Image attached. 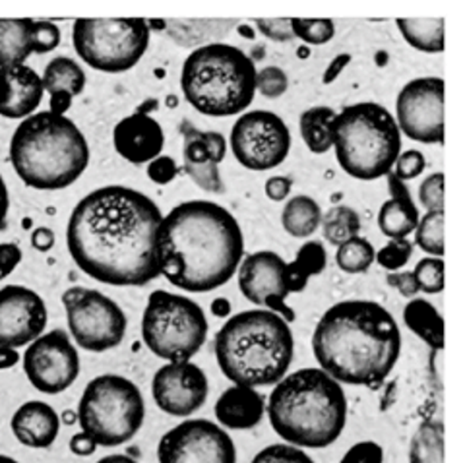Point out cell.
I'll list each match as a JSON object with an SVG mask.
<instances>
[{
    "mask_svg": "<svg viewBox=\"0 0 463 463\" xmlns=\"http://www.w3.org/2000/svg\"><path fill=\"white\" fill-rule=\"evenodd\" d=\"M157 203L140 190L109 184L81 198L66 225V247L91 279L115 288H142L159 278Z\"/></svg>",
    "mask_w": 463,
    "mask_h": 463,
    "instance_id": "cell-1",
    "label": "cell"
},
{
    "mask_svg": "<svg viewBox=\"0 0 463 463\" xmlns=\"http://www.w3.org/2000/svg\"><path fill=\"white\" fill-rule=\"evenodd\" d=\"M244 256L237 217L208 200L175 206L157 227L159 276L186 293H210L229 283Z\"/></svg>",
    "mask_w": 463,
    "mask_h": 463,
    "instance_id": "cell-2",
    "label": "cell"
},
{
    "mask_svg": "<svg viewBox=\"0 0 463 463\" xmlns=\"http://www.w3.org/2000/svg\"><path fill=\"white\" fill-rule=\"evenodd\" d=\"M312 351L320 371L335 383L378 388L400 359L402 332L383 305L351 298L324 312Z\"/></svg>",
    "mask_w": 463,
    "mask_h": 463,
    "instance_id": "cell-3",
    "label": "cell"
},
{
    "mask_svg": "<svg viewBox=\"0 0 463 463\" xmlns=\"http://www.w3.org/2000/svg\"><path fill=\"white\" fill-rule=\"evenodd\" d=\"M271 429L295 448H328L347 425L342 384L320 369H301L276 384L268 400Z\"/></svg>",
    "mask_w": 463,
    "mask_h": 463,
    "instance_id": "cell-4",
    "label": "cell"
},
{
    "mask_svg": "<svg viewBox=\"0 0 463 463\" xmlns=\"http://www.w3.org/2000/svg\"><path fill=\"white\" fill-rule=\"evenodd\" d=\"M215 359L235 386H276L295 355L291 326L266 308L231 317L215 334Z\"/></svg>",
    "mask_w": 463,
    "mask_h": 463,
    "instance_id": "cell-5",
    "label": "cell"
},
{
    "mask_svg": "<svg viewBox=\"0 0 463 463\" xmlns=\"http://www.w3.org/2000/svg\"><path fill=\"white\" fill-rule=\"evenodd\" d=\"M10 161L25 186L62 190L88 169L90 144L74 120L41 111L24 118L14 130Z\"/></svg>",
    "mask_w": 463,
    "mask_h": 463,
    "instance_id": "cell-6",
    "label": "cell"
},
{
    "mask_svg": "<svg viewBox=\"0 0 463 463\" xmlns=\"http://www.w3.org/2000/svg\"><path fill=\"white\" fill-rule=\"evenodd\" d=\"M256 72L247 52L213 41L188 54L181 72V90L198 113L233 117L252 105Z\"/></svg>",
    "mask_w": 463,
    "mask_h": 463,
    "instance_id": "cell-7",
    "label": "cell"
},
{
    "mask_svg": "<svg viewBox=\"0 0 463 463\" xmlns=\"http://www.w3.org/2000/svg\"><path fill=\"white\" fill-rule=\"evenodd\" d=\"M334 147L342 169L359 181L390 175L402 154V132L386 107L363 101L334 118Z\"/></svg>",
    "mask_w": 463,
    "mask_h": 463,
    "instance_id": "cell-8",
    "label": "cell"
},
{
    "mask_svg": "<svg viewBox=\"0 0 463 463\" xmlns=\"http://www.w3.org/2000/svg\"><path fill=\"white\" fill-rule=\"evenodd\" d=\"M81 432L103 448L132 440L144 425L146 403L140 388L118 374L93 378L78 403Z\"/></svg>",
    "mask_w": 463,
    "mask_h": 463,
    "instance_id": "cell-9",
    "label": "cell"
},
{
    "mask_svg": "<svg viewBox=\"0 0 463 463\" xmlns=\"http://www.w3.org/2000/svg\"><path fill=\"white\" fill-rule=\"evenodd\" d=\"M142 339L156 357L167 363H186L208 339L206 312L193 298L157 289L147 298Z\"/></svg>",
    "mask_w": 463,
    "mask_h": 463,
    "instance_id": "cell-10",
    "label": "cell"
},
{
    "mask_svg": "<svg viewBox=\"0 0 463 463\" xmlns=\"http://www.w3.org/2000/svg\"><path fill=\"white\" fill-rule=\"evenodd\" d=\"M149 22L142 18H81L74 22L72 43L93 71L128 72L149 47Z\"/></svg>",
    "mask_w": 463,
    "mask_h": 463,
    "instance_id": "cell-11",
    "label": "cell"
},
{
    "mask_svg": "<svg viewBox=\"0 0 463 463\" xmlns=\"http://www.w3.org/2000/svg\"><path fill=\"white\" fill-rule=\"evenodd\" d=\"M62 305L66 308L71 339L81 349L105 353L122 344L128 318L113 298L76 285L62 293Z\"/></svg>",
    "mask_w": 463,
    "mask_h": 463,
    "instance_id": "cell-12",
    "label": "cell"
},
{
    "mask_svg": "<svg viewBox=\"0 0 463 463\" xmlns=\"http://www.w3.org/2000/svg\"><path fill=\"white\" fill-rule=\"evenodd\" d=\"M231 149L244 169H276L289 156L291 132L276 113L250 111L231 128Z\"/></svg>",
    "mask_w": 463,
    "mask_h": 463,
    "instance_id": "cell-13",
    "label": "cell"
},
{
    "mask_svg": "<svg viewBox=\"0 0 463 463\" xmlns=\"http://www.w3.org/2000/svg\"><path fill=\"white\" fill-rule=\"evenodd\" d=\"M159 463H237L233 439L208 419H188L165 432L157 446Z\"/></svg>",
    "mask_w": 463,
    "mask_h": 463,
    "instance_id": "cell-14",
    "label": "cell"
},
{
    "mask_svg": "<svg viewBox=\"0 0 463 463\" xmlns=\"http://www.w3.org/2000/svg\"><path fill=\"white\" fill-rule=\"evenodd\" d=\"M24 373L37 392L49 396L71 388L80 376V355L71 335L64 330L39 335L24 353Z\"/></svg>",
    "mask_w": 463,
    "mask_h": 463,
    "instance_id": "cell-15",
    "label": "cell"
},
{
    "mask_svg": "<svg viewBox=\"0 0 463 463\" xmlns=\"http://www.w3.org/2000/svg\"><path fill=\"white\" fill-rule=\"evenodd\" d=\"M396 125L410 140L444 144V80L427 76L405 84L396 101Z\"/></svg>",
    "mask_w": 463,
    "mask_h": 463,
    "instance_id": "cell-16",
    "label": "cell"
},
{
    "mask_svg": "<svg viewBox=\"0 0 463 463\" xmlns=\"http://www.w3.org/2000/svg\"><path fill=\"white\" fill-rule=\"evenodd\" d=\"M239 289L247 301L264 307L285 322H295L293 308L285 303L293 291L288 264L271 250L249 254L239 266Z\"/></svg>",
    "mask_w": 463,
    "mask_h": 463,
    "instance_id": "cell-17",
    "label": "cell"
},
{
    "mask_svg": "<svg viewBox=\"0 0 463 463\" xmlns=\"http://www.w3.org/2000/svg\"><path fill=\"white\" fill-rule=\"evenodd\" d=\"M43 297L24 285L0 289V347L18 349L33 344L47 328Z\"/></svg>",
    "mask_w": 463,
    "mask_h": 463,
    "instance_id": "cell-18",
    "label": "cell"
},
{
    "mask_svg": "<svg viewBox=\"0 0 463 463\" xmlns=\"http://www.w3.org/2000/svg\"><path fill=\"white\" fill-rule=\"evenodd\" d=\"M208 376L194 363H167L156 373L152 396L163 413L190 417L208 400Z\"/></svg>",
    "mask_w": 463,
    "mask_h": 463,
    "instance_id": "cell-19",
    "label": "cell"
},
{
    "mask_svg": "<svg viewBox=\"0 0 463 463\" xmlns=\"http://www.w3.org/2000/svg\"><path fill=\"white\" fill-rule=\"evenodd\" d=\"M181 134L184 173L198 188L210 194H223L225 184L220 173V163L227 154L225 136L213 130H198L188 120H183Z\"/></svg>",
    "mask_w": 463,
    "mask_h": 463,
    "instance_id": "cell-20",
    "label": "cell"
},
{
    "mask_svg": "<svg viewBox=\"0 0 463 463\" xmlns=\"http://www.w3.org/2000/svg\"><path fill=\"white\" fill-rule=\"evenodd\" d=\"M156 99L142 103L134 115L117 122L113 130V144L117 154L134 165H144V163L154 161L161 156L165 147V132L161 125L149 117Z\"/></svg>",
    "mask_w": 463,
    "mask_h": 463,
    "instance_id": "cell-21",
    "label": "cell"
},
{
    "mask_svg": "<svg viewBox=\"0 0 463 463\" xmlns=\"http://www.w3.org/2000/svg\"><path fill=\"white\" fill-rule=\"evenodd\" d=\"M43 81L27 64L0 68V117L24 120L43 101Z\"/></svg>",
    "mask_w": 463,
    "mask_h": 463,
    "instance_id": "cell-22",
    "label": "cell"
},
{
    "mask_svg": "<svg viewBox=\"0 0 463 463\" xmlns=\"http://www.w3.org/2000/svg\"><path fill=\"white\" fill-rule=\"evenodd\" d=\"M10 427L16 440L27 448L43 450L51 448L59 437L61 417L45 402H25L12 415Z\"/></svg>",
    "mask_w": 463,
    "mask_h": 463,
    "instance_id": "cell-23",
    "label": "cell"
},
{
    "mask_svg": "<svg viewBox=\"0 0 463 463\" xmlns=\"http://www.w3.org/2000/svg\"><path fill=\"white\" fill-rule=\"evenodd\" d=\"M390 200H386L378 213V227L390 241H400L410 237L419 220V208L411 198L410 188L405 183L393 176V173L386 175Z\"/></svg>",
    "mask_w": 463,
    "mask_h": 463,
    "instance_id": "cell-24",
    "label": "cell"
},
{
    "mask_svg": "<svg viewBox=\"0 0 463 463\" xmlns=\"http://www.w3.org/2000/svg\"><path fill=\"white\" fill-rule=\"evenodd\" d=\"M266 413L262 393L247 386L227 388L215 402V417L220 425L233 430H249L260 425Z\"/></svg>",
    "mask_w": 463,
    "mask_h": 463,
    "instance_id": "cell-25",
    "label": "cell"
},
{
    "mask_svg": "<svg viewBox=\"0 0 463 463\" xmlns=\"http://www.w3.org/2000/svg\"><path fill=\"white\" fill-rule=\"evenodd\" d=\"M41 81H43V90L51 98L49 111L54 115H66L72 99L78 98L86 88V72L81 71V66L76 61L57 57L45 66Z\"/></svg>",
    "mask_w": 463,
    "mask_h": 463,
    "instance_id": "cell-26",
    "label": "cell"
},
{
    "mask_svg": "<svg viewBox=\"0 0 463 463\" xmlns=\"http://www.w3.org/2000/svg\"><path fill=\"white\" fill-rule=\"evenodd\" d=\"M33 20L0 18V68L25 64L33 54Z\"/></svg>",
    "mask_w": 463,
    "mask_h": 463,
    "instance_id": "cell-27",
    "label": "cell"
},
{
    "mask_svg": "<svg viewBox=\"0 0 463 463\" xmlns=\"http://www.w3.org/2000/svg\"><path fill=\"white\" fill-rule=\"evenodd\" d=\"M403 322L432 351L444 349V318L427 298H413L411 303H407Z\"/></svg>",
    "mask_w": 463,
    "mask_h": 463,
    "instance_id": "cell-28",
    "label": "cell"
},
{
    "mask_svg": "<svg viewBox=\"0 0 463 463\" xmlns=\"http://www.w3.org/2000/svg\"><path fill=\"white\" fill-rule=\"evenodd\" d=\"M335 111L330 107H312L301 115L298 128L312 154L322 156L334 147V118Z\"/></svg>",
    "mask_w": 463,
    "mask_h": 463,
    "instance_id": "cell-29",
    "label": "cell"
},
{
    "mask_svg": "<svg viewBox=\"0 0 463 463\" xmlns=\"http://www.w3.org/2000/svg\"><path fill=\"white\" fill-rule=\"evenodd\" d=\"M396 24L413 49L430 54L444 51V18H400Z\"/></svg>",
    "mask_w": 463,
    "mask_h": 463,
    "instance_id": "cell-30",
    "label": "cell"
},
{
    "mask_svg": "<svg viewBox=\"0 0 463 463\" xmlns=\"http://www.w3.org/2000/svg\"><path fill=\"white\" fill-rule=\"evenodd\" d=\"M322 223V210L310 196H295L288 200L281 212V225L295 239H307L315 235Z\"/></svg>",
    "mask_w": 463,
    "mask_h": 463,
    "instance_id": "cell-31",
    "label": "cell"
},
{
    "mask_svg": "<svg viewBox=\"0 0 463 463\" xmlns=\"http://www.w3.org/2000/svg\"><path fill=\"white\" fill-rule=\"evenodd\" d=\"M326 260H328V254L318 241H308L305 242L301 250L297 252V258L288 264L289 271V281H291V291L301 293L307 289L308 279L312 276H318L326 268Z\"/></svg>",
    "mask_w": 463,
    "mask_h": 463,
    "instance_id": "cell-32",
    "label": "cell"
},
{
    "mask_svg": "<svg viewBox=\"0 0 463 463\" xmlns=\"http://www.w3.org/2000/svg\"><path fill=\"white\" fill-rule=\"evenodd\" d=\"M410 463H444V425L440 420L419 425L410 446Z\"/></svg>",
    "mask_w": 463,
    "mask_h": 463,
    "instance_id": "cell-33",
    "label": "cell"
},
{
    "mask_svg": "<svg viewBox=\"0 0 463 463\" xmlns=\"http://www.w3.org/2000/svg\"><path fill=\"white\" fill-rule=\"evenodd\" d=\"M324 239L334 247H342L353 237L361 233V217L349 206H335L328 213H322Z\"/></svg>",
    "mask_w": 463,
    "mask_h": 463,
    "instance_id": "cell-34",
    "label": "cell"
},
{
    "mask_svg": "<svg viewBox=\"0 0 463 463\" xmlns=\"http://www.w3.org/2000/svg\"><path fill=\"white\" fill-rule=\"evenodd\" d=\"M374 256L376 250L371 241H366L364 237L359 235L344 242L342 247H337L335 262L337 268L345 271V274H363V271H366L374 264Z\"/></svg>",
    "mask_w": 463,
    "mask_h": 463,
    "instance_id": "cell-35",
    "label": "cell"
},
{
    "mask_svg": "<svg viewBox=\"0 0 463 463\" xmlns=\"http://www.w3.org/2000/svg\"><path fill=\"white\" fill-rule=\"evenodd\" d=\"M415 242L432 258L444 256V212H430L420 217L415 227Z\"/></svg>",
    "mask_w": 463,
    "mask_h": 463,
    "instance_id": "cell-36",
    "label": "cell"
},
{
    "mask_svg": "<svg viewBox=\"0 0 463 463\" xmlns=\"http://www.w3.org/2000/svg\"><path fill=\"white\" fill-rule=\"evenodd\" d=\"M291 30L295 37L305 41L308 45H326L330 43L335 35V24L330 18H318V20L293 18Z\"/></svg>",
    "mask_w": 463,
    "mask_h": 463,
    "instance_id": "cell-37",
    "label": "cell"
},
{
    "mask_svg": "<svg viewBox=\"0 0 463 463\" xmlns=\"http://www.w3.org/2000/svg\"><path fill=\"white\" fill-rule=\"evenodd\" d=\"M413 278L417 281L419 291L437 295L444 291V260L442 258H423V260L417 262L413 269Z\"/></svg>",
    "mask_w": 463,
    "mask_h": 463,
    "instance_id": "cell-38",
    "label": "cell"
},
{
    "mask_svg": "<svg viewBox=\"0 0 463 463\" xmlns=\"http://www.w3.org/2000/svg\"><path fill=\"white\" fill-rule=\"evenodd\" d=\"M411 254H413V244L407 239H400V241H390L386 247L380 249L374 256V260L392 274V271H398L410 262Z\"/></svg>",
    "mask_w": 463,
    "mask_h": 463,
    "instance_id": "cell-39",
    "label": "cell"
},
{
    "mask_svg": "<svg viewBox=\"0 0 463 463\" xmlns=\"http://www.w3.org/2000/svg\"><path fill=\"white\" fill-rule=\"evenodd\" d=\"M252 463H315L305 450L289 444H271L258 452Z\"/></svg>",
    "mask_w": 463,
    "mask_h": 463,
    "instance_id": "cell-40",
    "label": "cell"
},
{
    "mask_svg": "<svg viewBox=\"0 0 463 463\" xmlns=\"http://www.w3.org/2000/svg\"><path fill=\"white\" fill-rule=\"evenodd\" d=\"M288 88L289 78L278 66H268L262 68L260 72H256V91H260L268 99L281 98Z\"/></svg>",
    "mask_w": 463,
    "mask_h": 463,
    "instance_id": "cell-41",
    "label": "cell"
},
{
    "mask_svg": "<svg viewBox=\"0 0 463 463\" xmlns=\"http://www.w3.org/2000/svg\"><path fill=\"white\" fill-rule=\"evenodd\" d=\"M444 173H432L419 186L420 206L430 212H444Z\"/></svg>",
    "mask_w": 463,
    "mask_h": 463,
    "instance_id": "cell-42",
    "label": "cell"
},
{
    "mask_svg": "<svg viewBox=\"0 0 463 463\" xmlns=\"http://www.w3.org/2000/svg\"><path fill=\"white\" fill-rule=\"evenodd\" d=\"M33 52L35 54H45L57 49L61 45V30L57 24L47 22V20H33Z\"/></svg>",
    "mask_w": 463,
    "mask_h": 463,
    "instance_id": "cell-43",
    "label": "cell"
},
{
    "mask_svg": "<svg viewBox=\"0 0 463 463\" xmlns=\"http://www.w3.org/2000/svg\"><path fill=\"white\" fill-rule=\"evenodd\" d=\"M427 167V159L425 156L419 152V149H407V152L400 154L396 159V165H393V176L400 179L402 183L405 181H413L419 175H423Z\"/></svg>",
    "mask_w": 463,
    "mask_h": 463,
    "instance_id": "cell-44",
    "label": "cell"
},
{
    "mask_svg": "<svg viewBox=\"0 0 463 463\" xmlns=\"http://www.w3.org/2000/svg\"><path fill=\"white\" fill-rule=\"evenodd\" d=\"M339 463H384V450L380 444L364 440L351 446Z\"/></svg>",
    "mask_w": 463,
    "mask_h": 463,
    "instance_id": "cell-45",
    "label": "cell"
},
{
    "mask_svg": "<svg viewBox=\"0 0 463 463\" xmlns=\"http://www.w3.org/2000/svg\"><path fill=\"white\" fill-rule=\"evenodd\" d=\"M146 171L149 181H154L156 184H169L171 181H175V176L179 175L176 161L169 156H159L154 161H149Z\"/></svg>",
    "mask_w": 463,
    "mask_h": 463,
    "instance_id": "cell-46",
    "label": "cell"
},
{
    "mask_svg": "<svg viewBox=\"0 0 463 463\" xmlns=\"http://www.w3.org/2000/svg\"><path fill=\"white\" fill-rule=\"evenodd\" d=\"M256 27L264 37L278 41V43H285V41L295 39L291 30V20L278 18V20H256Z\"/></svg>",
    "mask_w": 463,
    "mask_h": 463,
    "instance_id": "cell-47",
    "label": "cell"
},
{
    "mask_svg": "<svg viewBox=\"0 0 463 463\" xmlns=\"http://www.w3.org/2000/svg\"><path fill=\"white\" fill-rule=\"evenodd\" d=\"M22 249L14 242H0V281L6 279L22 262Z\"/></svg>",
    "mask_w": 463,
    "mask_h": 463,
    "instance_id": "cell-48",
    "label": "cell"
},
{
    "mask_svg": "<svg viewBox=\"0 0 463 463\" xmlns=\"http://www.w3.org/2000/svg\"><path fill=\"white\" fill-rule=\"evenodd\" d=\"M386 283L390 285V288L398 289L407 298H413L419 293L413 271H392V274H388V278H386Z\"/></svg>",
    "mask_w": 463,
    "mask_h": 463,
    "instance_id": "cell-49",
    "label": "cell"
},
{
    "mask_svg": "<svg viewBox=\"0 0 463 463\" xmlns=\"http://www.w3.org/2000/svg\"><path fill=\"white\" fill-rule=\"evenodd\" d=\"M291 188H293V181L289 176H271V179L266 181V196L271 202H283L291 194Z\"/></svg>",
    "mask_w": 463,
    "mask_h": 463,
    "instance_id": "cell-50",
    "label": "cell"
},
{
    "mask_svg": "<svg viewBox=\"0 0 463 463\" xmlns=\"http://www.w3.org/2000/svg\"><path fill=\"white\" fill-rule=\"evenodd\" d=\"M95 450H98V444H95L84 432H78L71 439V452L74 456L88 458V456H93Z\"/></svg>",
    "mask_w": 463,
    "mask_h": 463,
    "instance_id": "cell-51",
    "label": "cell"
},
{
    "mask_svg": "<svg viewBox=\"0 0 463 463\" xmlns=\"http://www.w3.org/2000/svg\"><path fill=\"white\" fill-rule=\"evenodd\" d=\"M349 62H351V54H345V52L337 54L334 61H330L328 68H326V72H324V78H322L324 86H328V84H332V81H335L337 76L345 71V66Z\"/></svg>",
    "mask_w": 463,
    "mask_h": 463,
    "instance_id": "cell-52",
    "label": "cell"
},
{
    "mask_svg": "<svg viewBox=\"0 0 463 463\" xmlns=\"http://www.w3.org/2000/svg\"><path fill=\"white\" fill-rule=\"evenodd\" d=\"M32 247L39 252H49L54 247V233L49 227H37L32 233Z\"/></svg>",
    "mask_w": 463,
    "mask_h": 463,
    "instance_id": "cell-53",
    "label": "cell"
},
{
    "mask_svg": "<svg viewBox=\"0 0 463 463\" xmlns=\"http://www.w3.org/2000/svg\"><path fill=\"white\" fill-rule=\"evenodd\" d=\"M10 210V194H8V186L5 183V176L0 175V229L6 227V217Z\"/></svg>",
    "mask_w": 463,
    "mask_h": 463,
    "instance_id": "cell-54",
    "label": "cell"
},
{
    "mask_svg": "<svg viewBox=\"0 0 463 463\" xmlns=\"http://www.w3.org/2000/svg\"><path fill=\"white\" fill-rule=\"evenodd\" d=\"M20 363V353L18 349H10V347H0V371L12 369Z\"/></svg>",
    "mask_w": 463,
    "mask_h": 463,
    "instance_id": "cell-55",
    "label": "cell"
},
{
    "mask_svg": "<svg viewBox=\"0 0 463 463\" xmlns=\"http://www.w3.org/2000/svg\"><path fill=\"white\" fill-rule=\"evenodd\" d=\"M212 312L215 317L223 318L231 312V303L227 301V298H215V301L212 303Z\"/></svg>",
    "mask_w": 463,
    "mask_h": 463,
    "instance_id": "cell-56",
    "label": "cell"
},
{
    "mask_svg": "<svg viewBox=\"0 0 463 463\" xmlns=\"http://www.w3.org/2000/svg\"><path fill=\"white\" fill-rule=\"evenodd\" d=\"M98 463H138L136 459L125 456V454H113V456H105Z\"/></svg>",
    "mask_w": 463,
    "mask_h": 463,
    "instance_id": "cell-57",
    "label": "cell"
},
{
    "mask_svg": "<svg viewBox=\"0 0 463 463\" xmlns=\"http://www.w3.org/2000/svg\"><path fill=\"white\" fill-rule=\"evenodd\" d=\"M0 463H20V461H16V459L10 458V456H3V454H0Z\"/></svg>",
    "mask_w": 463,
    "mask_h": 463,
    "instance_id": "cell-58",
    "label": "cell"
},
{
    "mask_svg": "<svg viewBox=\"0 0 463 463\" xmlns=\"http://www.w3.org/2000/svg\"><path fill=\"white\" fill-rule=\"evenodd\" d=\"M64 419L68 420V423H71V420H72V413H64Z\"/></svg>",
    "mask_w": 463,
    "mask_h": 463,
    "instance_id": "cell-59",
    "label": "cell"
}]
</instances>
